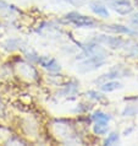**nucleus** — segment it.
Returning <instances> with one entry per match:
<instances>
[{
  "instance_id": "nucleus-12",
  "label": "nucleus",
  "mask_w": 138,
  "mask_h": 146,
  "mask_svg": "<svg viewBox=\"0 0 138 146\" xmlns=\"http://www.w3.org/2000/svg\"><path fill=\"white\" fill-rule=\"evenodd\" d=\"M136 112H138V109H137V108L126 107V108H125V111L122 112V115H125V117H127V115H133V113H136Z\"/></svg>"
},
{
  "instance_id": "nucleus-4",
  "label": "nucleus",
  "mask_w": 138,
  "mask_h": 146,
  "mask_svg": "<svg viewBox=\"0 0 138 146\" xmlns=\"http://www.w3.org/2000/svg\"><path fill=\"white\" fill-rule=\"evenodd\" d=\"M97 40H99L101 43L108 44L111 48H120L124 46L125 40L117 37H110V36H99V38H97Z\"/></svg>"
},
{
  "instance_id": "nucleus-9",
  "label": "nucleus",
  "mask_w": 138,
  "mask_h": 146,
  "mask_svg": "<svg viewBox=\"0 0 138 146\" xmlns=\"http://www.w3.org/2000/svg\"><path fill=\"white\" fill-rule=\"evenodd\" d=\"M92 119L94 121H105V123H109L110 121V117H109V114H105V113L100 111H97L93 113Z\"/></svg>"
},
{
  "instance_id": "nucleus-13",
  "label": "nucleus",
  "mask_w": 138,
  "mask_h": 146,
  "mask_svg": "<svg viewBox=\"0 0 138 146\" xmlns=\"http://www.w3.org/2000/svg\"><path fill=\"white\" fill-rule=\"evenodd\" d=\"M10 7H12V6L7 5L5 1H1V0H0V9H10Z\"/></svg>"
},
{
  "instance_id": "nucleus-3",
  "label": "nucleus",
  "mask_w": 138,
  "mask_h": 146,
  "mask_svg": "<svg viewBox=\"0 0 138 146\" xmlns=\"http://www.w3.org/2000/svg\"><path fill=\"white\" fill-rule=\"evenodd\" d=\"M38 63L44 69H47V70H49V71L55 72V71H60V69H61L60 64L56 62L55 59L50 58V56H40V58H38Z\"/></svg>"
},
{
  "instance_id": "nucleus-10",
  "label": "nucleus",
  "mask_w": 138,
  "mask_h": 146,
  "mask_svg": "<svg viewBox=\"0 0 138 146\" xmlns=\"http://www.w3.org/2000/svg\"><path fill=\"white\" fill-rule=\"evenodd\" d=\"M119 140V134H116V133H111L110 135L108 136V139L105 140V145H111V144H115L116 141Z\"/></svg>"
},
{
  "instance_id": "nucleus-1",
  "label": "nucleus",
  "mask_w": 138,
  "mask_h": 146,
  "mask_svg": "<svg viewBox=\"0 0 138 146\" xmlns=\"http://www.w3.org/2000/svg\"><path fill=\"white\" fill-rule=\"evenodd\" d=\"M105 63H106L105 55H92V56H88L82 63H80L78 66H77V70L80 72H89V71L97 70L101 65H104Z\"/></svg>"
},
{
  "instance_id": "nucleus-6",
  "label": "nucleus",
  "mask_w": 138,
  "mask_h": 146,
  "mask_svg": "<svg viewBox=\"0 0 138 146\" xmlns=\"http://www.w3.org/2000/svg\"><path fill=\"white\" fill-rule=\"evenodd\" d=\"M119 88H122V84L117 82V81H105L101 85V91L104 92H111V91L119 90Z\"/></svg>"
},
{
  "instance_id": "nucleus-14",
  "label": "nucleus",
  "mask_w": 138,
  "mask_h": 146,
  "mask_svg": "<svg viewBox=\"0 0 138 146\" xmlns=\"http://www.w3.org/2000/svg\"><path fill=\"white\" fill-rule=\"evenodd\" d=\"M133 22H136V23H138V14L135 16V20H133Z\"/></svg>"
},
{
  "instance_id": "nucleus-7",
  "label": "nucleus",
  "mask_w": 138,
  "mask_h": 146,
  "mask_svg": "<svg viewBox=\"0 0 138 146\" xmlns=\"http://www.w3.org/2000/svg\"><path fill=\"white\" fill-rule=\"evenodd\" d=\"M108 31H111V32H115V33H126V35H133L136 33L135 31L129 30L128 27H125V26H121V25H110V26H105Z\"/></svg>"
},
{
  "instance_id": "nucleus-11",
  "label": "nucleus",
  "mask_w": 138,
  "mask_h": 146,
  "mask_svg": "<svg viewBox=\"0 0 138 146\" xmlns=\"http://www.w3.org/2000/svg\"><path fill=\"white\" fill-rule=\"evenodd\" d=\"M87 95H88L89 97H92V98H94V100H97V101H99V102H103V101H105L104 96H101L100 93L95 92V91H89Z\"/></svg>"
},
{
  "instance_id": "nucleus-2",
  "label": "nucleus",
  "mask_w": 138,
  "mask_h": 146,
  "mask_svg": "<svg viewBox=\"0 0 138 146\" xmlns=\"http://www.w3.org/2000/svg\"><path fill=\"white\" fill-rule=\"evenodd\" d=\"M66 20L70 21L71 23H74L77 27H94L95 21L88 16L81 15L78 13H70L66 15Z\"/></svg>"
},
{
  "instance_id": "nucleus-5",
  "label": "nucleus",
  "mask_w": 138,
  "mask_h": 146,
  "mask_svg": "<svg viewBox=\"0 0 138 146\" xmlns=\"http://www.w3.org/2000/svg\"><path fill=\"white\" fill-rule=\"evenodd\" d=\"M89 6H91V10L93 11V13L97 14L98 16H101V17H108L109 16L108 9L103 5H99V4H97V3H91Z\"/></svg>"
},
{
  "instance_id": "nucleus-8",
  "label": "nucleus",
  "mask_w": 138,
  "mask_h": 146,
  "mask_svg": "<svg viewBox=\"0 0 138 146\" xmlns=\"http://www.w3.org/2000/svg\"><path fill=\"white\" fill-rule=\"evenodd\" d=\"M94 133L95 134H99V135H103L108 131L109 129V125L108 123H105V121H95V125H94Z\"/></svg>"
}]
</instances>
